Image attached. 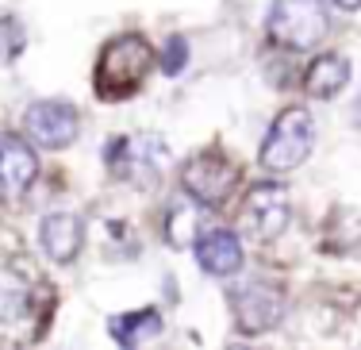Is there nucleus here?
Here are the masks:
<instances>
[{"label": "nucleus", "instance_id": "nucleus-1", "mask_svg": "<svg viewBox=\"0 0 361 350\" xmlns=\"http://www.w3.org/2000/svg\"><path fill=\"white\" fill-rule=\"evenodd\" d=\"M154 70V47L146 42L139 31H127V35H116L100 50L97 73H92V85H97L100 100H127L146 85Z\"/></svg>", "mask_w": 361, "mask_h": 350}, {"label": "nucleus", "instance_id": "nucleus-2", "mask_svg": "<svg viewBox=\"0 0 361 350\" xmlns=\"http://www.w3.org/2000/svg\"><path fill=\"white\" fill-rule=\"evenodd\" d=\"M169 166V147L161 135L150 131H135V135H119L108 143V169L111 177L135 185V189H154L161 181Z\"/></svg>", "mask_w": 361, "mask_h": 350}, {"label": "nucleus", "instance_id": "nucleus-3", "mask_svg": "<svg viewBox=\"0 0 361 350\" xmlns=\"http://www.w3.org/2000/svg\"><path fill=\"white\" fill-rule=\"evenodd\" d=\"M265 31L285 50H312L331 31V8L326 0H273Z\"/></svg>", "mask_w": 361, "mask_h": 350}, {"label": "nucleus", "instance_id": "nucleus-4", "mask_svg": "<svg viewBox=\"0 0 361 350\" xmlns=\"http://www.w3.org/2000/svg\"><path fill=\"white\" fill-rule=\"evenodd\" d=\"M315 147V123H312V112L300 104L285 108L277 119H273L269 135L262 143V166L273 169V174H288L296 169L300 162H307Z\"/></svg>", "mask_w": 361, "mask_h": 350}, {"label": "nucleus", "instance_id": "nucleus-5", "mask_svg": "<svg viewBox=\"0 0 361 350\" xmlns=\"http://www.w3.org/2000/svg\"><path fill=\"white\" fill-rule=\"evenodd\" d=\"M180 185H185V193L192 196L196 204L219 208V204L243 185V166L231 162L227 155H219V150H204V155H192L180 166Z\"/></svg>", "mask_w": 361, "mask_h": 350}, {"label": "nucleus", "instance_id": "nucleus-6", "mask_svg": "<svg viewBox=\"0 0 361 350\" xmlns=\"http://www.w3.org/2000/svg\"><path fill=\"white\" fill-rule=\"evenodd\" d=\"M292 216V204H288V189L277 181H262L250 185L243 196V212H238V227H243L246 239L254 243H273V239L285 235Z\"/></svg>", "mask_w": 361, "mask_h": 350}, {"label": "nucleus", "instance_id": "nucleus-7", "mask_svg": "<svg viewBox=\"0 0 361 350\" xmlns=\"http://www.w3.org/2000/svg\"><path fill=\"white\" fill-rule=\"evenodd\" d=\"M23 135L47 150H66L77 139V112L66 100H35L23 112Z\"/></svg>", "mask_w": 361, "mask_h": 350}, {"label": "nucleus", "instance_id": "nucleus-8", "mask_svg": "<svg viewBox=\"0 0 361 350\" xmlns=\"http://www.w3.org/2000/svg\"><path fill=\"white\" fill-rule=\"evenodd\" d=\"M285 315V293L269 281H250L235 293V320L246 335H265Z\"/></svg>", "mask_w": 361, "mask_h": 350}, {"label": "nucleus", "instance_id": "nucleus-9", "mask_svg": "<svg viewBox=\"0 0 361 350\" xmlns=\"http://www.w3.org/2000/svg\"><path fill=\"white\" fill-rule=\"evenodd\" d=\"M196 262L212 277H235L243 270V243L227 227H212V231L196 235Z\"/></svg>", "mask_w": 361, "mask_h": 350}, {"label": "nucleus", "instance_id": "nucleus-10", "mask_svg": "<svg viewBox=\"0 0 361 350\" xmlns=\"http://www.w3.org/2000/svg\"><path fill=\"white\" fill-rule=\"evenodd\" d=\"M35 174H39V158L31 155L27 143L8 135V131H0V200L20 196L31 181H35Z\"/></svg>", "mask_w": 361, "mask_h": 350}, {"label": "nucleus", "instance_id": "nucleus-11", "mask_svg": "<svg viewBox=\"0 0 361 350\" xmlns=\"http://www.w3.org/2000/svg\"><path fill=\"white\" fill-rule=\"evenodd\" d=\"M39 239H42V251H47L50 262L58 266H70V262L81 254V243H85V227L73 212H50L39 227Z\"/></svg>", "mask_w": 361, "mask_h": 350}, {"label": "nucleus", "instance_id": "nucleus-12", "mask_svg": "<svg viewBox=\"0 0 361 350\" xmlns=\"http://www.w3.org/2000/svg\"><path fill=\"white\" fill-rule=\"evenodd\" d=\"M350 81V62L342 54H319L304 73V92L315 100H331L346 89Z\"/></svg>", "mask_w": 361, "mask_h": 350}, {"label": "nucleus", "instance_id": "nucleus-13", "mask_svg": "<svg viewBox=\"0 0 361 350\" xmlns=\"http://www.w3.org/2000/svg\"><path fill=\"white\" fill-rule=\"evenodd\" d=\"M108 327H111V339H116V346H142V343H150V339L161 331V315L154 312V308H142V312L116 315Z\"/></svg>", "mask_w": 361, "mask_h": 350}, {"label": "nucleus", "instance_id": "nucleus-14", "mask_svg": "<svg viewBox=\"0 0 361 350\" xmlns=\"http://www.w3.org/2000/svg\"><path fill=\"white\" fill-rule=\"evenodd\" d=\"M361 243V212H331V224H326V251H354Z\"/></svg>", "mask_w": 361, "mask_h": 350}, {"label": "nucleus", "instance_id": "nucleus-15", "mask_svg": "<svg viewBox=\"0 0 361 350\" xmlns=\"http://www.w3.org/2000/svg\"><path fill=\"white\" fill-rule=\"evenodd\" d=\"M27 308V281L12 277V273H0V323L20 320Z\"/></svg>", "mask_w": 361, "mask_h": 350}, {"label": "nucleus", "instance_id": "nucleus-16", "mask_svg": "<svg viewBox=\"0 0 361 350\" xmlns=\"http://www.w3.org/2000/svg\"><path fill=\"white\" fill-rule=\"evenodd\" d=\"M20 50H23V31L12 20H4L0 23V58H16Z\"/></svg>", "mask_w": 361, "mask_h": 350}, {"label": "nucleus", "instance_id": "nucleus-17", "mask_svg": "<svg viewBox=\"0 0 361 350\" xmlns=\"http://www.w3.org/2000/svg\"><path fill=\"white\" fill-rule=\"evenodd\" d=\"M185 54H188L185 42L173 35V39H169V47H166V58H161V70H166V73H180V70H185Z\"/></svg>", "mask_w": 361, "mask_h": 350}, {"label": "nucleus", "instance_id": "nucleus-18", "mask_svg": "<svg viewBox=\"0 0 361 350\" xmlns=\"http://www.w3.org/2000/svg\"><path fill=\"white\" fill-rule=\"evenodd\" d=\"M334 4H338V8H346V12H357V8H361V0H334Z\"/></svg>", "mask_w": 361, "mask_h": 350}]
</instances>
